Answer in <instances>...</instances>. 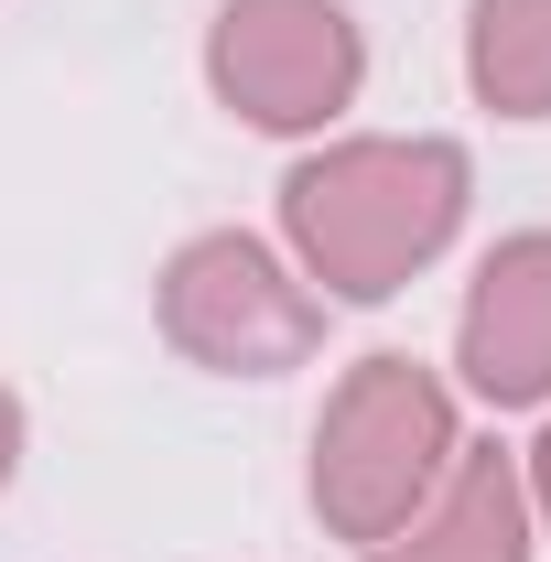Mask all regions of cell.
<instances>
[{
  "instance_id": "cell-5",
  "label": "cell",
  "mask_w": 551,
  "mask_h": 562,
  "mask_svg": "<svg viewBox=\"0 0 551 562\" xmlns=\"http://www.w3.org/2000/svg\"><path fill=\"white\" fill-rule=\"evenodd\" d=\"M454 368L486 412H551V227L497 238L454 314Z\"/></svg>"
},
{
  "instance_id": "cell-4",
  "label": "cell",
  "mask_w": 551,
  "mask_h": 562,
  "mask_svg": "<svg viewBox=\"0 0 551 562\" xmlns=\"http://www.w3.org/2000/svg\"><path fill=\"white\" fill-rule=\"evenodd\" d=\"M206 87L227 120L271 140H325L368 87V33L346 0H216Z\"/></svg>"
},
{
  "instance_id": "cell-6",
  "label": "cell",
  "mask_w": 551,
  "mask_h": 562,
  "mask_svg": "<svg viewBox=\"0 0 551 562\" xmlns=\"http://www.w3.org/2000/svg\"><path fill=\"white\" fill-rule=\"evenodd\" d=\"M368 562H541V519H530V487H519V454L508 443H465L443 465V487Z\"/></svg>"
},
{
  "instance_id": "cell-1",
  "label": "cell",
  "mask_w": 551,
  "mask_h": 562,
  "mask_svg": "<svg viewBox=\"0 0 551 562\" xmlns=\"http://www.w3.org/2000/svg\"><path fill=\"white\" fill-rule=\"evenodd\" d=\"M476 206L465 140L432 131H357L281 173V249L325 303H401Z\"/></svg>"
},
{
  "instance_id": "cell-2",
  "label": "cell",
  "mask_w": 551,
  "mask_h": 562,
  "mask_svg": "<svg viewBox=\"0 0 551 562\" xmlns=\"http://www.w3.org/2000/svg\"><path fill=\"white\" fill-rule=\"evenodd\" d=\"M465 454V422H454V390L401 347H368L325 390V422H314V465H303V497L325 519V541H357L379 552L421 497L443 487V465Z\"/></svg>"
},
{
  "instance_id": "cell-9",
  "label": "cell",
  "mask_w": 551,
  "mask_h": 562,
  "mask_svg": "<svg viewBox=\"0 0 551 562\" xmlns=\"http://www.w3.org/2000/svg\"><path fill=\"white\" fill-rule=\"evenodd\" d=\"M11 476H22V401L0 390V487H11Z\"/></svg>"
},
{
  "instance_id": "cell-7",
  "label": "cell",
  "mask_w": 551,
  "mask_h": 562,
  "mask_svg": "<svg viewBox=\"0 0 551 562\" xmlns=\"http://www.w3.org/2000/svg\"><path fill=\"white\" fill-rule=\"evenodd\" d=\"M465 87L497 120H551V0H465Z\"/></svg>"
},
{
  "instance_id": "cell-3",
  "label": "cell",
  "mask_w": 551,
  "mask_h": 562,
  "mask_svg": "<svg viewBox=\"0 0 551 562\" xmlns=\"http://www.w3.org/2000/svg\"><path fill=\"white\" fill-rule=\"evenodd\" d=\"M151 314H162V347L206 379H292L325 357V292L281 260L271 238L249 227H206L184 238L162 281H151Z\"/></svg>"
},
{
  "instance_id": "cell-8",
  "label": "cell",
  "mask_w": 551,
  "mask_h": 562,
  "mask_svg": "<svg viewBox=\"0 0 551 562\" xmlns=\"http://www.w3.org/2000/svg\"><path fill=\"white\" fill-rule=\"evenodd\" d=\"M519 487H530V519H541V541H551V422H541V443L519 454Z\"/></svg>"
}]
</instances>
